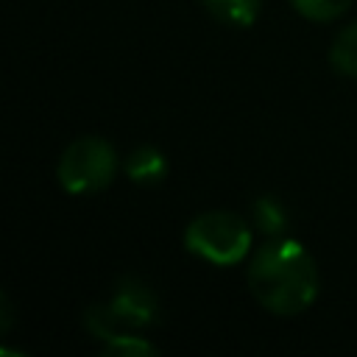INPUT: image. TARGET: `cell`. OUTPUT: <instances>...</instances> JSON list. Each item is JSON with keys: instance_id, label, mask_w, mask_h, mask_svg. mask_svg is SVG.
Listing matches in <instances>:
<instances>
[{"instance_id": "obj_1", "label": "cell", "mask_w": 357, "mask_h": 357, "mask_svg": "<svg viewBox=\"0 0 357 357\" xmlns=\"http://www.w3.org/2000/svg\"><path fill=\"white\" fill-rule=\"evenodd\" d=\"M248 287L273 315H298L318 296V268L296 240H271L248 262Z\"/></svg>"}, {"instance_id": "obj_2", "label": "cell", "mask_w": 357, "mask_h": 357, "mask_svg": "<svg viewBox=\"0 0 357 357\" xmlns=\"http://www.w3.org/2000/svg\"><path fill=\"white\" fill-rule=\"evenodd\" d=\"M184 245L212 265H237L251 248V229L240 215L215 209L190 220Z\"/></svg>"}, {"instance_id": "obj_3", "label": "cell", "mask_w": 357, "mask_h": 357, "mask_svg": "<svg viewBox=\"0 0 357 357\" xmlns=\"http://www.w3.org/2000/svg\"><path fill=\"white\" fill-rule=\"evenodd\" d=\"M117 173V153L112 142L103 137H78L73 139L56 167V178L61 190L84 195V192H98L112 184Z\"/></svg>"}, {"instance_id": "obj_4", "label": "cell", "mask_w": 357, "mask_h": 357, "mask_svg": "<svg viewBox=\"0 0 357 357\" xmlns=\"http://www.w3.org/2000/svg\"><path fill=\"white\" fill-rule=\"evenodd\" d=\"M106 304H109L112 315L120 321V326H126V329H145L159 315V301H156L153 290L142 279H134V276H123L114 284L112 298Z\"/></svg>"}, {"instance_id": "obj_5", "label": "cell", "mask_w": 357, "mask_h": 357, "mask_svg": "<svg viewBox=\"0 0 357 357\" xmlns=\"http://www.w3.org/2000/svg\"><path fill=\"white\" fill-rule=\"evenodd\" d=\"M126 176L137 184H156L165 178L167 173V159L159 148H151V145H139L134 148L128 156H126V165H123Z\"/></svg>"}, {"instance_id": "obj_6", "label": "cell", "mask_w": 357, "mask_h": 357, "mask_svg": "<svg viewBox=\"0 0 357 357\" xmlns=\"http://www.w3.org/2000/svg\"><path fill=\"white\" fill-rule=\"evenodd\" d=\"M201 6L220 22L229 25H251L259 17L262 0H201Z\"/></svg>"}, {"instance_id": "obj_7", "label": "cell", "mask_w": 357, "mask_h": 357, "mask_svg": "<svg viewBox=\"0 0 357 357\" xmlns=\"http://www.w3.org/2000/svg\"><path fill=\"white\" fill-rule=\"evenodd\" d=\"M251 220L262 234L276 237L287 226V206L276 195H262L251 204Z\"/></svg>"}, {"instance_id": "obj_8", "label": "cell", "mask_w": 357, "mask_h": 357, "mask_svg": "<svg viewBox=\"0 0 357 357\" xmlns=\"http://www.w3.org/2000/svg\"><path fill=\"white\" fill-rule=\"evenodd\" d=\"M329 61H332V67H335L337 73L357 78V22L346 25V28L332 39Z\"/></svg>"}, {"instance_id": "obj_9", "label": "cell", "mask_w": 357, "mask_h": 357, "mask_svg": "<svg viewBox=\"0 0 357 357\" xmlns=\"http://www.w3.org/2000/svg\"><path fill=\"white\" fill-rule=\"evenodd\" d=\"M103 354H114V357H151V354H156V346L151 340H145L142 335H131V329H126L117 337L103 343Z\"/></svg>"}, {"instance_id": "obj_10", "label": "cell", "mask_w": 357, "mask_h": 357, "mask_svg": "<svg viewBox=\"0 0 357 357\" xmlns=\"http://www.w3.org/2000/svg\"><path fill=\"white\" fill-rule=\"evenodd\" d=\"M296 11L312 22H329L349 11L351 0H290Z\"/></svg>"}, {"instance_id": "obj_11", "label": "cell", "mask_w": 357, "mask_h": 357, "mask_svg": "<svg viewBox=\"0 0 357 357\" xmlns=\"http://www.w3.org/2000/svg\"><path fill=\"white\" fill-rule=\"evenodd\" d=\"M0 307H3V329L11 326V301L8 296H0Z\"/></svg>"}]
</instances>
